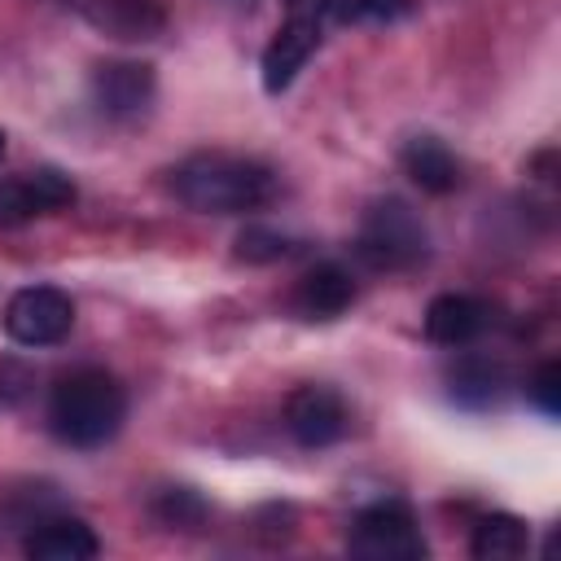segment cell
<instances>
[{
	"mask_svg": "<svg viewBox=\"0 0 561 561\" xmlns=\"http://www.w3.org/2000/svg\"><path fill=\"white\" fill-rule=\"evenodd\" d=\"M175 197L197 215H254L276 197V171L245 153L206 149L171 171Z\"/></svg>",
	"mask_w": 561,
	"mask_h": 561,
	"instance_id": "cell-1",
	"label": "cell"
},
{
	"mask_svg": "<svg viewBox=\"0 0 561 561\" xmlns=\"http://www.w3.org/2000/svg\"><path fill=\"white\" fill-rule=\"evenodd\" d=\"M346 548L359 561H421L430 552L416 513L403 500H373L368 508L355 513Z\"/></svg>",
	"mask_w": 561,
	"mask_h": 561,
	"instance_id": "cell-4",
	"label": "cell"
},
{
	"mask_svg": "<svg viewBox=\"0 0 561 561\" xmlns=\"http://www.w3.org/2000/svg\"><path fill=\"white\" fill-rule=\"evenodd\" d=\"M530 399L539 403L543 416H557L561 412V364L557 359H543L530 377Z\"/></svg>",
	"mask_w": 561,
	"mask_h": 561,
	"instance_id": "cell-20",
	"label": "cell"
},
{
	"mask_svg": "<svg viewBox=\"0 0 561 561\" xmlns=\"http://www.w3.org/2000/svg\"><path fill=\"white\" fill-rule=\"evenodd\" d=\"M500 386H504V368L491 364V359H460L451 368V399L469 403V408H486L500 399Z\"/></svg>",
	"mask_w": 561,
	"mask_h": 561,
	"instance_id": "cell-16",
	"label": "cell"
},
{
	"mask_svg": "<svg viewBox=\"0 0 561 561\" xmlns=\"http://www.w3.org/2000/svg\"><path fill=\"white\" fill-rule=\"evenodd\" d=\"M320 22H324V0H285V22L276 26L272 44L263 48V88L285 92L307 57L320 48Z\"/></svg>",
	"mask_w": 561,
	"mask_h": 561,
	"instance_id": "cell-5",
	"label": "cell"
},
{
	"mask_svg": "<svg viewBox=\"0 0 561 561\" xmlns=\"http://www.w3.org/2000/svg\"><path fill=\"white\" fill-rule=\"evenodd\" d=\"M75 329V302L57 285H26L4 302V333L18 346H57Z\"/></svg>",
	"mask_w": 561,
	"mask_h": 561,
	"instance_id": "cell-6",
	"label": "cell"
},
{
	"mask_svg": "<svg viewBox=\"0 0 561 561\" xmlns=\"http://www.w3.org/2000/svg\"><path fill=\"white\" fill-rule=\"evenodd\" d=\"M399 167H403V175H408L421 193L447 197V193L460 188V162H456V153H451L438 136H412V140L399 149Z\"/></svg>",
	"mask_w": 561,
	"mask_h": 561,
	"instance_id": "cell-14",
	"label": "cell"
},
{
	"mask_svg": "<svg viewBox=\"0 0 561 561\" xmlns=\"http://www.w3.org/2000/svg\"><path fill=\"white\" fill-rule=\"evenodd\" d=\"M0 158H4V131H0Z\"/></svg>",
	"mask_w": 561,
	"mask_h": 561,
	"instance_id": "cell-21",
	"label": "cell"
},
{
	"mask_svg": "<svg viewBox=\"0 0 561 561\" xmlns=\"http://www.w3.org/2000/svg\"><path fill=\"white\" fill-rule=\"evenodd\" d=\"M530 535H526V522L508 517V513H491V517H478L473 535H469V552L478 561H517L526 552Z\"/></svg>",
	"mask_w": 561,
	"mask_h": 561,
	"instance_id": "cell-15",
	"label": "cell"
},
{
	"mask_svg": "<svg viewBox=\"0 0 561 561\" xmlns=\"http://www.w3.org/2000/svg\"><path fill=\"white\" fill-rule=\"evenodd\" d=\"M75 180L57 167H35L13 180H0V228H22L39 215H57L75 206Z\"/></svg>",
	"mask_w": 561,
	"mask_h": 561,
	"instance_id": "cell-7",
	"label": "cell"
},
{
	"mask_svg": "<svg viewBox=\"0 0 561 561\" xmlns=\"http://www.w3.org/2000/svg\"><path fill=\"white\" fill-rule=\"evenodd\" d=\"M127 421V390L118 386L114 373L88 364L66 373L53 394H48V430L57 434V443L92 451L105 447Z\"/></svg>",
	"mask_w": 561,
	"mask_h": 561,
	"instance_id": "cell-2",
	"label": "cell"
},
{
	"mask_svg": "<svg viewBox=\"0 0 561 561\" xmlns=\"http://www.w3.org/2000/svg\"><path fill=\"white\" fill-rule=\"evenodd\" d=\"M355 302V280L346 267L337 263H316L307 267L294 289H289V311L298 320H311V324H324V320H337L346 307Z\"/></svg>",
	"mask_w": 561,
	"mask_h": 561,
	"instance_id": "cell-11",
	"label": "cell"
},
{
	"mask_svg": "<svg viewBox=\"0 0 561 561\" xmlns=\"http://www.w3.org/2000/svg\"><path fill=\"white\" fill-rule=\"evenodd\" d=\"M88 92H92V105L105 114V118H140L149 105H153V92H158V79H153V66L149 61H101L88 79Z\"/></svg>",
	"mask_w": 561,
	"mask_h": 561,
	"instance_id": "cell-8",
	"label": "cell"
},
{
	"mask_svg": "<svg viewBox=\"0 0 561 561\" xmlns=\"http://www.w3.org/2000/svg\"><path fill=\"white\" fill-rule=\"evenodd\" d=\"M149 513L171 530H197L206 522V500L188 486H167L149 500Z\"/></svg>",
	"mask_w": 561,
	"mask_h": 561,
	"instance_id": "cell-17",
	"label": "cell"
},
{
	"mask_svg": "<svg viewBox=\"0 0 561 561\" xmlns=\"http://www.w3.org/2000/svg\"><path fill=\"white\" fill-rule=\"evenodd\" d=\"M289 254H294V241H289L285 232H276V228L250 224V228H241V237H237V259H241V263H280V259H289Z\"/></svg>",
	"mask_w": 561,
	"mask_h": 561,
	"instance_id": "cell-19",
	"label": "cell"
},
{
	"mask_svg": "<svg viewBox=\"0 0 561 561\" xmlns=\"http://www.w3.org/2000/svg\"><path fill=\"white\" fill-rule=\"evenodd\" d=\"M355 254L373 272H412L430 254V232L403 197H377L359 219Z\"/></svg>",
	"mask_w": 561,
	"mask_h": 561,
	"instance_id": "cell-3",
	"label": "cell"
},
{
	"mask_svg": "<svg viewBox=\"0 0 561 561\" xmlns=\"http://www.w3.org/2000/svg\"><path fill=\"white\" fill-rule=\"evenodd\" d=\"M70 4L92 31L110 35L118 44H145L167 31L162 0H70Z\"/></svg>",
	"mask_w": 561,
	"mask_h": 561,
	"instance_id": "cell-10",
	"label": "cell"
},
{
	"mask_svg": "<svg viewBox=\"0 0 561 561\" xmlns=\"http://www.w3.org/2000/svg\"><path fill=\"white\" fill-rule=\"evenodd\" d=\"M412 9V0H324V18L342 26H373V22H394Z\"/></svg>",
	"mask_w": 561,
	"mask_h": 561,
	"instance_id": "cell-18",
	"label": "cell"
},
{
	"mask_svg": "<svg viewBox=\"0 0 561 561\" xmlns=\"http://www.w3.org/2000/svg\"><path fill=\"white\" fill-rule=\"evenodd\" d=\"M346 421H351L346 403H342V394L333 386H298L285 399V430L307 451L333 447L346 434Z\"/></svg>",
	"mask_w": 561,
	"mask_h": 561,
	"instance_id": "cell-9",
	"label": "cell"
},
{
	"mask_svg": "<svg viewBox=\"0 0 561 561\" xmlns=\"http://www.w3.org/2000/svg\"><path fill=\"white\" fill-rule=\"evenodd\" d=\"M22 552L31 561H92L101 543L79 517H39L35 530L22 539Z\"/></svg>",
	"mask_w": 561,
	"mask_h": 561,
	"instance_id": "cell-13",
	"label": "cell"
},
{
	"mask_svg": "<svg viewBox=\"0 0 561 561\" xmlns=\"http://www.w3.org/2000/svg\"><path fill=\"white\" fill-rule=\"evenodd\" d=\"M491 307L473 294H438L425 307V337L438 346H469L486 333Z\"/></svg>",
	"mask_w": 561,
	"mask_h": 561,
	"instance_id": "cell-12",
	"label": "cell"
}]
</instances>
